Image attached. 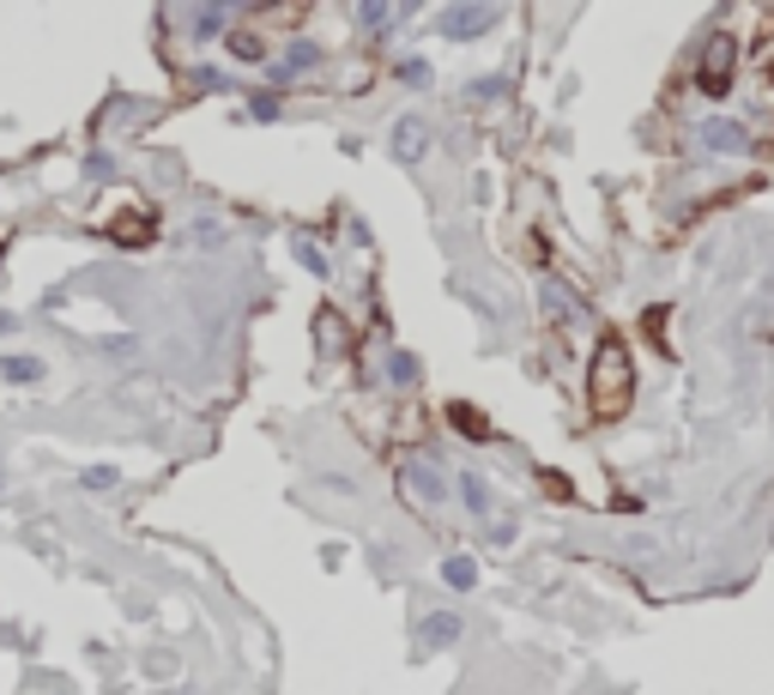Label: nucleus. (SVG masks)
<instances>
[{"mask_svg": "<svg viewBox=\"0 0 774 695\" xmlns=\"http://www.w3.org/2000/svg\"><path fill=\"white\" fill-rule=\"evenodd\" d=\"M629 388H636L629 351H624V345H599V357H593V411L617 418V411L629 406Z\"/></svg>", "mask_w": 774, "mask_h": 695, "instance_id": "f257e3e1", "label": "nucleus"}, {"mask_svg": "<svg viewBox=\"0 0 774 695\" xmlns=\"http://www.w3.org/2000/svg\"><path fill=\"white\" fill-rule=\"evenodd\" d=\"M496 24V7H448L442 12V36H479Z\"/></svg>", "mask_w": 774, "mask_h": 695, "instance_id": "f03ea898", "label": "nucleus"}, {"mask_svg": "<svg viewBox=\"0 0 774 695\" xmlns=\"http://www.w3.org/2000/svg\"><path fill=\"white\" fill-rule=\"evenodd\" d=\"M726 80H732V43L726 36H714V43H708V61H702V85L708 92H726Z\"/></svg>", "mask_w": 774, "mask_h": 695, "instance_id": "7ed1b4c3", "label": "nucleus"}, {"mask_svg": "<svg viewBox=\"0 0 774 695\" xmlns=\"http://www.w3.org/2000/svg\"><path fill=\"white\" fill-rule=\"evenodd\" d=\"M695 139H702L708 151H744V146H751V134H744L739 122H702V134H695Z\"/></svg>", "mask_w": 774, "mask_h": 695, "instance_id": "20e7f679", "label": "nucleus"}, {"mask_svg": "<svg viewBox=\"0 0 774 695\" xmlns=\"http://www.w3.org/2000/svg\"><path fill=\"white\" fill-rule=\"evenodd\" d=\"M423 139H430V127H423L418 115H406V122L394 127V151H399L406 164H418V158H423Z\"/></svg>", "mask_w": 774, "mask_h": 695, "instance_id": "39448f33", "label": "nucleus"}, {"mask_svg": "<svg viewBox=\"0 0 774 695\" xmlns=\"http://www.w3.org/2000/svg\"><path fill=\"white\" fill-rule=\"evenodd\" d=\"M454 635H460V617H448V611L423 617V641H430V647H454Z\"/></svg>", "mask_w": 774, "mask_h": 695, "instance_id": "423d86ee", "label": "nucleus"}, {"mask_svg": "<svg viewBox=\"0 0 774 695\" xmlns=\"http://www.w3.org/2000/svg\"><path fill=\"white\" fill-rule=\"evenodd\" d=\"M315 61H321V49H315V43H296L291 55H285V61H279V67H273V73H279V80H296V73H308V67H315Z\"/></svg>", "mask_w": 774, "mask_h": 695, "instance_id": "0eeeda50", "label": "nucleus"}, {"mask_svg": "<svg viewBox=\"0 0 774 695\" xmlns=\"http://www.w3.org/2000/svg\"><path fill=\"white\" fill-rule=\"evenodd\" d=\"M442 581H448V587H460V593H467V587H479V562H472V557H448Z\"/></svg>", "mask_w": 774, "mask_h": 695, "instance_id": "6e6552de", "label": "nucleus"}, {"mask_svg": "<svg viewBox=\"0 0 774 695\" xmlns=\"http://www.w3.org/2000/svg\"><path fill=\"white\" fill-rule=\"evenodd\" d=\"M406 12H411V7H381V0H369V7H364V24H369V31H394Z\"/></svg>", "mask_w": 774, "mask_h": 695, "instance_id": "1a4fd4ad", "label": "nucleus"}, {"mask_svg": "<svg viewBox=\"0 0 774 695\" xmlns=\"http://www.w3.org/2000/svg\"><path fill=\"white\" fill-rule=\"evenodd\" d=\"M224 19H230V12H224V7H200V12H188V19H182V24H188V31H194V36H212V31H218V24H224Z\"/></svg>", "mask_w": 774, "mask_h": 695, "instance_id": "9d476101", "label": "nucleus"}, {"mask_svg": "<svg viewBox=\"0 0 774 695\" xmlns=\"http://www.w3.org/2000/svg\"><path fill=\"white\" fill-rule=\"evenodd\" d=\"M0 376H7V381H43V364H36V357H7Z\"/></svg>", "mask_w": 774, "mask_h": 695, "instance_id": "9b49d317", "label": "nucleus"}, {"mask_svg": "<svg viewBox=\"0 0 774 695\" xmlns=\"http://www.w3.org/2000/svg\"><path fill=\"white\" fill-rule=\"evenodd\" d=\"M387 376L399 381V388H411V381H418V357H406V351H394L387 357Z\"/></svg>", "mask_w": 774, "mask_h": 695, "instance_id": "f8f14e48", "label": "nucleus"}, {"mask_svg": "<svg viewBox=\"0 0 774 695\" xmlns=\"http://www.w3.org/2000/svg\"><path fill=\"white\" fill-rule=\"evenodd\" d=\"M460 496H467V508H472V514H484V508H490V491H484V478H472V472L460 478Z\"/></svg>", "mask_w": 774, "mask_h": 695, "instance_id": "ddd939ff", "label": "nucleus"}, {"mask_svg": "<svg viewBox=\"0 0 774 695\" xmlns=\"http://www.w3.org/2000/svg\"><path fill=\"white\" fill-rule=\"evenodd\" d=\"M230 55H237V61H261V43H254V36H230Z\"/></svg>", "mask_w": 774, "mask_h": 695, "instance_id": "4468645a", "label": "nucleus"}, {"mask_svg": "<svg viewBox=\"0 0 774 695\" xmlns=\"http://www.w3.org/2000/svg\"><path fill=\"white\" fill-rule=\"evenodd\" d=\"M85 484H92V491H115V466H92V472H85Z\"/></svg>", "mask_w": 774, "mask_h": 695, "instance_id": "2eb2a0df", "label": "nucleus"}]
</instances>
